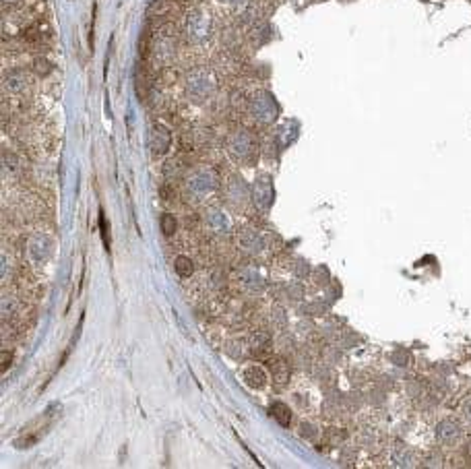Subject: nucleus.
Returning <instances> with one entry per match:
<instances>
[{"instance_id":"f257e3e1","label":"nucleus","mask_w":471,"mask_h":469,"mask_svg":"<svg viewBox=\"0 0 471 469\" xmlns=\"http://www.w3.org/2000/svg\"><path fill=\"white\" fill-rule=\"evenodd\" d=\"M461 436V428L457 422L453 420H442L438 426H436V438L442 442V444H455Z\"/></svg>"},{"instance_id":"f03ea898","label":"nucleus","mask_w":471,"mask_h":469,"mask_svg":"<svg viewBox=\"0 0 471 469\" xmlns=\"http://www.w3.org/2000/svg\"><path fill=\"white\" fill-rule=\"evenodd\" d=\"M244 381H246V385H250L252 389H263L265 383H267V374L260 370L258 366H250V368L244 370Z\"/></svg>"},{"instance_id":"7ed1b4c3","label":"nucleus","mask_w":471,"mask_h":469,"mask_svg":"<svg viewBox=\"0 0 471 469\" xmlns=\"http://www.w3.org/2000/svg\"><path fill=\"white\" fill-rule=\"evenodd\" d=\"M271 415L281 424V426H287L289 420H291V413H289V407L283 405V403H273L271 405Z\"/></svg>"},{"instance_id":"20e7f679","label":"nucleus","mask_w":471,"mask_h":469,"mask_svg":"<svg viewBox=\"0 0 471 469\" xmlns=\"http://www.w3.org/2000/svg\"><path fill=\"white\" fill-rule=\"evenodd\" d=\"M393 463L397 467H407V465H411V455L405 449H397L395 455H393Z\"/></svg>"},{"instance_id":"39448f33","label":"nucleus","mask_w":471,"mask_h":469,"mask_svg":"<svg viewBox=\"0 0 471 469\" xmlns=\"http://www.w3.org/2000/svg\"><path fill=\"white\" fill-rule=\"evenodd\" d=\"M162 230H164V234L166 236H172L174 232H176V217L174 215H170V213H166V215H162Z\"/></svg>"},{"instance_id":"423d86ee","label":"nucleus","mask_w":471,"mask_h":469,"mask_svg":"<svg viewBox=\"0 0 471 469\" xmlns=\"http://www.w3.org/2000/svg\"><path fill=\"white\" fill-rule=\"evenodd\" d=\"M176 269H178V273H180L182 277L190 275V273H192V263H190V258L178 256V258H176Z\"/></svg>"},{"instance_id":"0eeeda50","label":"nucleus","mask_w":471,"mask_h":469,"mask_svg":"<svg viewBox=\"0 0 471 469\" xmlns=\"http://www.w3.org/2000/svg\"><path fill=\"white\" fill-rule=\"evenodd\" d=\"M99 228H101V236H103V244L110 248V240H108V224L106 217H103V211H99Z\"/></svg>"},{"instance_id":"6e6552de","label":"nucleus","mask_w":471,"mask_h":469,"mask_svg":"<svg viewBox=\"0 0 471 469\" xmlns=\"http://www.w3.org/2000/svg\"><path fill=\"white\" fill-rule=\"evenodd\" d=\"M465 418H467V422L471 424V401L465 405Z\"/></svg>"}]
</instances>
